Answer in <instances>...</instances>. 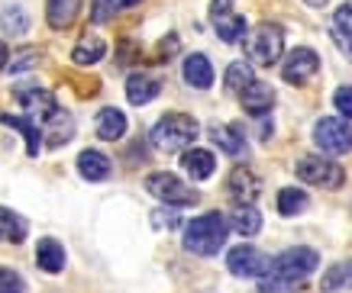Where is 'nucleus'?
I'll return each mask as SVG.
<instances>
[{
	"label": "nucleus",
	"mask_w": 352,
	"mask_h": 293,
	"mask_svg": "<svg viewBox=\"0 0 352 293\" xmlns=\"http://www.w3.org/2000/svg\"><path fill=\"white\" fill-rule=\"evenodd\" d=\"M226 235H230V222H226L223 213H204V216H194L188 226H184V248L191 255H201V258H210L226 245Z\"/></svg>",
	"instance_id": "obj_1"
},
{
	"label": "nucleus",
	"mask_w": 352,
	"mask_h": 293,
	"mask_svg": "<svg viewBox=\"0 0 352 293\" xmlns=\"http://www.w3.org/2000/svg\"><path fill=\"white\" fill-rule=\"evenodd\" d=\"M197 132H201V126H197L194 116H188V113H165L159 123L152 126L149 142L159 148V152H184V148L197 139Z\"/></svg>",
	"instance_id": "obj_2"
},
{
	"label": "nucleus",
	"mask_w": 352,
	"mask_h": 293,
	"mask_svg": "<svg viewBox=\"0 0 352 293\" xmlns=\"http://www.w3.org/2000/svg\"><path fill=\"white\" fill-rule=\"evenodd\" d=\"M285 52V32L275 23H258L256 30L245 36V58L252 65L272 68Z\"/></svg>",
	"instance_id": "obj_3"
},
{
	"label": "nucleus",
	"mask_w": 352,
	"mask_h": 293,
	"mask_svg": "<svg viewBox=\"0 0 352 293\" xmlns=\"http://www.w3.org/2000/svg\"><path fill=\"white\" fill-rule=\"evenodd\" d=\"M317 268H320V255L314 248L298 245V248H288V251H281L278 258H272V271L268 274H275V277L294 283V287H304V281H307Z\"/></svg>",
	"instance_id": "obj_4"
},
{
	"label": "nucleus",
	"mask_w": 352,
	"mask_h": 293,
	"mask_svg": "<svg viewBox=\"0 0 352 293\" xmlns=\"http://www.w3.org/2000/svg\"><path fill=\"white\" fill-rule=\"evenodd\" d=\"M146 190H149L155 200H162L165 207H194L201 194L191 187V184H184L178 174H168V171H155L146 178Z\"/></svg>",
	"instance_id": "obj_5"
},
{
	"label": "nucleus",
	"mask_w": 352,
	"mask_h": 293,
	"mask_svg": "<svg viewBox=\"0 0 352 293\" xmlns=\"http://www.w3.org/2000/svg\"><path fill=\"white\" fill-rule=\"evenodd\" d=\"M294 171H298V178L304 180V184H310V187H323V190H340L342 187V167L336 165V161H330V158L323 155H304L294 165Z\"/></svg>",
	"instance_id": "obj_6"
},
{
	"label": "nucleus",
	"mask_w": 352,
	"mask_h": 293,
	"mask_svg": "<svg viewBox=\"0 0 352 293\" xmlns=\"http://www.w3.org/2000/svg\"><path fill=\"white\" fill-rule=\"evenodd\" d=\"M314 142L323 155H349L352 152V126L346 119H336V116H327V119H317L314 126Z\"/></svg>",
	"instance_id": "obj_7"
},
{
	"label": "nucleus",
	"mask_w": 352,
	"mask_h": 293,
	"mask_svg": "<svg viewBox=\"0 0 352 293\" xmlns=\"http://www.w3.org/2000/svg\"><path fill=\"white\" fill-rule=\"evenodd\" d=\"M226 268L233 277H265L272 271V258L265 251H258L256 245H236L226 255Z\"/></svg>",
	"instance_id": "obj_8"
},
{
	"label": "nucleus",
	"mask_w": 352,
	"mask_h": 293,
	"mask_svg": "<svg viewBox=\"0 0 352 293\" xmlns=\"http://www.w3.org/2000/svg\"><path fill=\"white\" fill-rule=\"evenodd\" d=\"M13 97L23 104V110H26V116H30L32 123L39 126L45 123L49 116L58 110V104H55V97L45 91V87H39V84H20L16 91H13Z\"/></svg>",
	"instance_id": "obj_9"
},
{
	"label": "nucleus",
	"mask_w": 352,
	"mask_h": 293,
	"mask_svg": "<svg viewBox=\"0 0 352 293\" xmlns=\"http://www.w3.org/2000/svg\"><path fill=\"white\" fill-rule=\"evenodd\" d=\"M258 190H262V180L256 178V171L245 165H236L230 171V178H226V194L233 197L236 207H252L258 197Z\"/></svg>",
	"instance_id": "obj_10"
},
{
	"label": "nucleus",
	"mask_w": 352,
	"mask_h": 293,
	"mask_svg": "<svg viewBox=\"0 0 352 293\" xmlns=\"http://www.w3.org/2000/svg\"><path fill=\"white\" fill-rule=\"evenodd\" d=\"M317 71H320V55L314 52V49H304V45L294 49V52L285 58V65H281V78L288 84H304Z\"/></svg>",
	"instance_id": "obj_11"
},
{
	"label": "nucleus",
	"mask_w": 352,
	"mask_h": 293,
	"mask_svg": "<svg viewBox=\"0 0 352 293\" xmlns=\"http://www.w3.org/2000/svg\"><path fill=\"white\" fill-rule=\"evenodd\" d=\"M78 174L91 184L97 180H107L113 174V161H110L104 152H97V148H85L81 155H78Z\"/></svg>",
	"instance_id": "obj_12"
},
{
	"label": "nucleus",
	"mask_w": 352,
	"mask_h": 293,
	"mask_svg": "<svg viewBox=\"0 0 352 293\" xmlns=\"http://www.w3.org/2000/svg\"><path fill=\"white\" fill-rule=\"evenodd\" d=\"M45 129H43V136H45V142L52 148H58V145H68L72 142V136H75V119H72V113L68 110H55L49 119H45Z\"/></svg>",
	"instance_id": "obj_13"
},
{
	"label": "nucleus",
	"mask_w": 352,
	"mask_h": 293,
	"mask_svg": "<svg viewBox=\"0 0 352 293\" xmlns=\"http://www.w3.org/2000/svg\"><path fill=\"white\" fill-rule=\"evenodd\" d=\"M182 74H184V81L191 84L194 91H207V87L214 84V65H210V58L201 55V52H194V55L184 58Z\"/></svg>",
	"instance_id": "obj_14"
},
{
	"label": "nucleus",
	"mask_w": 352,
	"mask_h": 293,
	"mask_svg": "<svg viewBox=\"0 0 352 293\" xmlns=\"http://www.w3.org/2000/svg\"><path fill=\"white\" fill-rule=\"evenodd\" d=\"M162 94V81L152 74H129L126 81V100L133 106H146Z\"/></svg>",
	"instance_id": "obj_15"
},
{
	"label": "nucleus",
	"mask_w": 352,
	"mask_h": 293,
	"mask_svg": "<svg viewBox=\"0 0 352 293\" xmlns=\"http://www.w3.org/2000/svg\"><path fill=\"white\" fill-rule=\"evenodd\" d=\"M239 100H243V106L252 116H265L268 110L275 106V87L265 81H252L243 94H239Z\"/></svg>",
	"instance_id": "obj_16"
},
{
	"label": "nucleus",
	"mask_w": 352,
	"mask_h": 293,
	"mask_svg": "<svg viewBox=\"0 0 352 293\" xmlns=\"http://www.w3.org/2000/svg\"><path fill=\"white\" fill-rule=\"evenodd\" d=\"M182 165H184V171H188L191 180H207V178H214L217 158L210 148H188L182 158Z\"/></svg>",
	"instance_id": "obj_17"
},
{
	"label": "nucleus",
	"mask_w": 352,
	"mask_h": 293,
	"mask_svg": "<svg viewBox=\"0 0 352 293\" xmlns=\"http://www.w3.org/2000/svg\"><path fill=\"white\" fill-rule=\"evenodd\" d=\"M210 139L220 152H226L230 158H243L245 155V136L239 126H210Z\"/></svg>",
	"instance_id": "obj_18"
},
{
	"label": "nucleus",
	"mask_w": 352,
	"mask_h": 293,
	"mask_svg": "<svg viewBox=\"0 0 352 293\" xmlns=\"http://www.w3.org/2000/svg\"><path fill=\"white\" fill-rule=\"evenodd\" d=\"M65 261H68V255H65L62 242L58 239H39V245H36V264H39L45 274H62Z\"/></svg>",
	"instance_id": "obj_19"
},
{
	"label": "nucleus",
	"mask_w": 352,
	"mask_h": 293,
	"mask_svg": "<svg viewBox=\"0 0 352 293\" xmlns=\"http://www.w3.org/2000/svg\"><path fill=\"white\" fill-rule=\"evenodd\" d=\"M97 136L104 139V142H117V139H123V132H126V113L123 110H117V106H104L100 113H97Z\"/></svg>",
	"instance_id": "obj_20"
},
{
	"label": "nucleus",
	"mask_w": 352,
	"mask_h": 293,
	"mask_svg": "<svg viewBox=\"0 0 352 293\" xmlns=\"http://www.w3.org/2000/svg\"><path fill=\"white\" fill-rule=\"evenodd\" d=\"M81 13V0H45V20L52 30H68Z\"/></svg>",
	"instance_id": "obj_21"
},
{
	"label": "nucleus",
	"mask_w": 352,
	"mask_h": 293,
	"mask_svg": "<svg viewBox=\"0 0 352 293\" xmlns=\"http://www.w3.org/2000/svg\"><path fill=\"white\" fill-rule=\"evenodd\" d=\"M26 235H30V222L23 220L16 209L0 207V242H7V245H20Z\"/></svg>",
	"instance_id": "obj_22"
},
{
	"label": "nucleus",
	"mask_w": 352,
	"mask_h": 293,
	"mask_svg": "<svg viewBox=\"0 0 352 293\" xmlns=\"http://www.w3.org/2000/svg\"><path fill=\"white\" fill-rule=\"evenodd\" d=\"M330 32H333V42L342 49V55L352 58V3H342L340 10L333 13Z\"/></svg>",
	"instance_id": "obj_23"
},
{
	"label": "nucleus",
	"mask_w": 352,
	"mask_h": 293,
	"mask_svg": "<svg viewBox=\"0 0 352 293\" xmlns=\"http://www.w3.org/2000/svg\"><path fill=\"white\" fill-rule=\"evenodd\" d=\"M107 55V42L100 39V36H85V39L75 45V52H72V62L75 65H97L100 58Z\"/></svg>",
	"instance_id": "obj_24"
},
{
	"label": "nucleus",
	"mask_w": 352,
	"mask_h": 293,
	"mask_svg": "<svg viewBox=\"0 0 352 293\" xmlns=\"http://www.w3.org/2000/svg\"><path fill=\"white\" fill-rule=\"evenodd\" d=\"M230 229H236L239 235H258V229H262V216H258V209L256 207H236L233 209V216H230Z\"/></svg>",
	"instance_id": "obj_25"
},
{
	"label": "nucleus",
	"mask_w": 352,
	"mask_h": 293,
	"mask_svg": "<svg viewBox=\"0 0 352 293\" xmlns=\"http://www.w3.org/2000/svg\"><path fill=\"white\" fill-rule=\"evenodd\" d=\"M214 30H217V36H220V39L223 42H230V45H233V42H239L245 36V20L243 16H239V13H223V16H214Z\"/></svg>",
	"instance_id": "obj_26"
},
{
	"label": "nucleus",
	"mask_w": 352,
	"mask_h": 293,
	"mask_svg": "<svg viewBox=\"0 0 352 293\" xmlns=\"http://www.w3.org/2000/svg\"><path fill=\"white\" fill-rule=\"evenodd\" d=\"M0 123L20 129L23 136H26V152H30V155H39V139H43V132H39V126L32 123L30 116H0Z\"/></svg>",
	"instance_id": "obj_27"
},
{
	"label": "nucleus",
	"mask_w": 352,
	"mask_h": 293,
	"mask_svg": "<svg viewBox=\"0 0 352 293\" xmlns=\"http://www.w3.org/2000/svg\"><path fill=\"white\" fill-rule=\"evenodd\" d=\"M346 287H352V258L349 261L333 264L330 271L323 274V281H320L323 293H336V290H346Z\"/></svg>",
	"instance_id": "obj_28"
},
{
	"label": "nucleus",
	"mask_w": 352,
	"mask_h": 293,
	"mask_svg": "<svg viewBox=\"0 0 352 293\" xmlns=\"http://www.w3.org/2000/svg\"><path fill=\"white\" fill-rule=\"evenodd\" d=\"M307 194L298 187H285V190H278V213L281 216H298V213H304L307 209Z\"/></svg>",
	"instance_id": "obj_29"
},
{
	"label": "nucleus",
	"mask_w": 352,
	"mask_h": 293,
	"mask_svg": "<svg viewBox=\"0 0 352 293\" xmlns=\"http://www.w3.org/2000/svg\"><path fill=\"white\" fill-rule=\"evenodd\" d=\"M223 81H226V87H230L233 94H243L245 87L256 81V74H252V65H249V62H233L230 68H226V78H223Z\"/></svg>",
	"instance_id": "obj_30"
},
{
	"label": "nucleus",
	"mask_w": 352,
	"mask_h": 293,
	"mask_svg": "<svg viewBox=\"0 0 352 293\" xmlns=\"http://www.w3.org/2000/svg\"><path fill=\"white\" fill-rule=\"evenodd\" d=\"M0 23H3V32H10V36H23V32L30 30V16H26L23 7H7Z\"/></svg>",
	"instance_id": "obj_31"
},
{
	"label": "nucleus",
	"mask_w": 352,
	"mask_h": 293,
	"mask_svg": "<svg viewBox=\"0 0 352 293\" xmlns=\"http://www.w3.org/2000/svg\"><path fill=\"white\" fill-rule=\"evenodd\" d=\"M36 62H39V52L36 49H23L20 55H13V62H7V71L10 74L30 71V68H36Z\"/></svg>",
	"instance_id": "obj_32"
},
{
	"label": "nucleus",
	"mask_w": 352,
	"mask_h": 293,
	"mask_svg": "<svg viewBox=\"0 0 352 293\" xmlns=\"http://www.w3.org/2000/svg\"><path fill=\"white\" fill-rule=\"evenodd\" d=\"M0 293H26V281L13 268H0Z\"/></svg>",
	"instance_id": "obj_33"
},
{
	"label": "nucleus",
	"mask_w": 352,
	"mask_h": 293,
	"mask_svg": "<svg viewBox=\"0 0 352 293\" xmlns=\"http://www.w3.org/2000/svg\"><path fill=\"white\" fill-rule=\"evenodd\" d=\"M152 226H155V229H178V226H182V216H178L175 207L155 209V213H152Z\"/></svg>",
	"instance_id": "obj_34"
},
{
	"label": "nucleus",
	"mask_w": 352,
	"mask_h": 293,
	"mask_svg": "<svg viewBox=\"0 0 352 293\" xmlns=\"http://www.w3.org/2000/svg\"><path fill=\"white\" fill-rule=\"evenodd\" d=\"M333 106H336V113L342 119H352V87H340L336 94H333Z\"/></svg>",
	"instance_id": "obj_35"
},
{
	"label": "nucleus",
	"mask_w": 352,
	"mask_h": 293,
	"mask_svg": "<svg viewBox=\"0 0 352 293\" xmlns=\"http://www.w3.org/2000/svg\"><path fill=\"white\" fill-rule=\"evenodd\" d=\"M120 0H94V13H91V20L94 23H107L113 13H117Z\"/></svg>",
	"instance_id": "obj_36"
},
{
	"label": "nucleus",
	"mask_w": 352,
	"mask_h": 293,
	"mask_svg": "<svg viewBox=\"0 0 352 293\" xmlns=\"http://www.w3.org/2000/svg\"><path fill=\"white\" fill-rule=\"evenodd\" d=\"M7 62H10V49H7V42L0 39V71L7 68Z\"/></svg>",
	"instance_id": "obj_37"
},
{
	"label": "nucleus",
	"mask_w": 352,
	"mask_h": 293,
	"mask_svg": "<svg viewBox=\"0 0 352 293\" xmlns=\"http://www.w3.org/2000/svg\"><path fill=\"white\" fill-rule=\"evenodd\" d=\"M139 0H120V7H136Z\"/></svg>",
	"instance_id": "obj_38"
},
{
	"label": "nucleus",
	"mask_w": 352,
	"mask_h": 293,
	"mask_svg": "<svg viewBox=\"0 0 352 293\" xmlns=\"http://www.w3.org/2000/svg\"><path fill=\"white\" fill-rule=\"evenodd\" d=\"M310 7H323V3H327V0H307Z\"/></svg>",
	"instance_id": "obj_39"
}]
</instances>
